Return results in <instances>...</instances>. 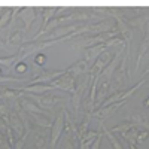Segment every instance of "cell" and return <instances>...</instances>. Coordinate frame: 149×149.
<instances>
[{
    "label": "cell",
    "instance_id": "obj_18",
    "mask_svg": "<svg viewBox=\"0 0 149 149\" xmlns=\"http://www.w3.org/2000/svg\"><path fill=\"white\" fill-rule=\"evenodd\" d=\"M148 137H149V131H148V130L140 128V130H139V133H137V143H143Z\"/></svg>",
    "mask_w": 149,
    "mask_h": 149
},
{
    "label": "cell",
    "instance_id": "obj_15",
    "mask_svg": "<svg viewBox=\"0 0 149 149\" xmlns=\"http://www.w3.org/2000/svg\"><path fill=\"white\" fill-rule=\"evenodd\" d=\"M22 36H24L22 30H14V31H10L9 36H8V43H15V45L19 43L22 40Z\"/></svg>",
    "mask_w": 149,
    "mask_h": 149
},
{
    "label": "cell",
    "instance_id": "obj_19",
    "mask_svg": "<svg viewBox=\"0 0 149 149\" xmlns=\"http://www.w3.org/2000/svg\"><path fill=\"white\" fill-rule=\"evenodd\" d=\"M45 61H46V57L43 54H36V57H34V64L36 66H43Z\"/></svg>",
    "mask_w": 149,
    "mask_h": 149
},
{
    "label": "cell",
    "instance_id": "obj_5",
    "mask_svg": "<svg viewBox=\"0 0 149 149\" xmlns=\"http://www.w3.org/2000/svg\"><path fill=\"white\" fill-rule=\"evenodd\" d=\"M72 74L69 73V70H66V73L63 74L61 78H58L55 82H52V86L55 90H61V91H69V93H73L74 86H76V82Z\"/></svg>",
    "mask_w": 149,
    "mask_h": 149
},
{
    "label": "cell",
    "instance_id": "obj_7",
    "mask_svg": "<svg viewBox=\"0 0 149 149\" xmlns=\"http://www.w3.org/2000/svg\"><path fill=\"white\" fill-rule=\"evenodd\" d=\"M9 127L12 128V131L18 136V139L24 134V131H26L24 124H22V121H21V118H19L17 110H12L10 113H9Z\"/></svg>",
    "mask_w": 149,
    "mask_h": 149
},
{
    "label": "cell",
    "instance_id": "obj_1",
    "mask_svg": "<svg viewBox=\"0 0 149 149\" xmlns=\"http://www.w3.org/2000/svg\"><path fill=\"white\" fill-rule=\"evenodd\" d=\"M91 84V78H86L85 81H81L76 84L74 90L72 93V106H73V112H74V116H76L78 110L81 107V103H82V97L85 94V91L88 90V85Z\"/></svg>",
    "mask_w": 149,
    "mask_h": 149
},
{
    "label": "cell",
    "instance_id": "obj_2",
    "mask_svg": "<svg viewBox=\"0 0 149 149\" xmlns=\"http://www.w3.org/2000/svg\"><path fill=\"white\" fill-rule=\"evenodd\" d=\"M63 133H64V110H60L51 128V149L57 148V143Z\"/></svg>",
    "mask_w": 149,
    "mask_h": 149
},
{
    "label": "cell",
    "instance_id": "obj_14",
    "mask_svg": "<svg viewBox=\"0 0 149 149\" xmlns=\"http://www.w3.org/2000/svg\"><path fill=\"white\" fill-rule=\"evenodd\" d=\"M139 130H140V127H134V128H131L130 131L124 133V134H122L124 140H127L128 145H137V133H139Z\"/></svg>",
    "mask_w": 149,
    "mask_h": 149
},
{
    "label": "cell",
    "instance_id": "obj_16",
    "mask_svg": "<svg viewBox=\"0 0 149 149\" xmlns=\"http://www.w3.org/2000/svg\"><path fill=\"white\" fill-rule=\"evenodd\" d=\"M10 21H12V9H8L5 14L0 17V29L6 27L8 24H10Z\"/></svg>",
    "mask_w": 149,
    "mask_h": 149
},
{
    "label": "cell",
    "instance_id": "obj_21",
    "mask_svg": "<svg viewBox=\"0 0 149 149\" xmlns=\"http://www.w3.org/2000/svg\"><path fill=\"white\" fill-rule=\"evenodd\" d=\"M29 67H27V64L26 63H24V61H19V63L15 66V70L18 72V73H22V72H26Z\"/></svg>",
    "mask_w": 149,
    "mask_h": 149
},
{
    "label": "cell",
    "instance_id": "obj_11",
    "mask_svg": "<svg viewBox=\"0 0 149 149\" xmlns=\"http://www.w3.org/2000/svg\"><path fill=\"white\" fill-rule=\"evenodd\" d=\"M48 131H39L34 134V149H46L48 146Z\"/></svg>",
    "mask_w": 149,
    "mask_h": 149
},
{
    "label": "cell",
    "instance_id": "obj_10",
    "mask_svg": "<svg viewBox=\"0 0 149 149\" xmlns=\"http://www.w3.org/2000/svg\"><path fill=\"white\" fill-rule=\"evenodd\" d=\"M67 70L73 78H78L79 74H85L86 72H90V67H88L85 60H81V61H78V63H74L72 67H69Z\"/></svg>",
    "mask_w": 149,
    "mask_h": 149
},
{
    "label": "cell",
    "instance_id": "obj_13",
    "mask_svg": "<svg viewBox=\"0 0 149 149\" xmlns=\"http://www.w3.org/2000/svg\"><path fill=\"white\" fill-rule=\"evenodd\" d=\"M102 128H103V134H106V136H107L109 143L112 145V148H113V149H124L122 143L119 142V139L116 137V136H115L113 133H110L107 128H104V127H103V122H102Z\"/></svg>",
    "mask_w": 149,
    "mask_h": 149
},
{
    "label": "cell",
    "instance_id": "obj_4",
    "mask_svg": "<svg viewBox=\"0 0 149 149\" xmlns=\"http://www.w3.org/2000/svg\"><path fill=\"white\" fill-rule=\"evenodd\" d=\"M125 103H127V102H118V103H113V104H110V106H106V107H98V109H95L93 113H91V116H94L95 119H98L100 122H103L104 119L110 118L119 107H122Z\"/></svg>",
    "mask_w": 149,
    "mask_h": 149
},
{
    "label": "cell",
    "instance_id": "obj_17",
    "mask_svg": "<svg viewBox=\"0 0 149 149\" xmlns=\"http://www.w3.org/2000/svg\"><path fill=\"white\" fill-rule=\"evenodd\" d=\"M30 131H31V128H26L24 134H22L21 137L17 140V143H15V148H14V149H22V148H24V145H26V140H27V137H29Z\"/></svg>",
    "mask_w": 149,
    "mask_h": 149
},
{
    "label": "cell",
    "instance_id": "obj_3",
    "mask_svg": "<svg viewBox=\"0 0 149 149\" xmlns=\"http://www.w3.org/2000/svg\"><path fill=\"white\" fill-rule=\"evenodd\" d=\"M27 97L31 98V100H34V103H36L37 106H39L40 109H43V110H46V112L52 110L54 106H55L58 102H61V98H60V97H57V95H51V94H48V95H45V94H42V95L27 94Z\"/></svg>",
    "mask_w": 149,
    "mask_h": 149
},
{
    "label": "cell",
    "instance_id": "obj_22",
    "mask_svg": "<svg viewBox=\"0 0 149 149\" xmlns=\"http://www.w3.org/2000/svg\"><path fill=\"white\" fill-rule=\"evenodd\" d=\"M145 106H148V107H149V97H148L146 100H145Z\"/></svg>",
    "mask_w": 149,
    "mask_h": 149
},
{
    "label": "cell",
    "instance_id": "obj_9",
    "mask_svg": "<svg viewBox=\"0 0 149 149\" xmlns=\"http://www.w3.org/2000/svg\"><path fill=\"white\" fill-rule=\"evenodd\" d=\"M49 90H55L52 84L51 85H45V84H36V85H27L24 88H19L18 91H26V93H31V94H36V95H42L43 93L49 91Z\"/></svg>",
    "mask_w": 149,
    "mask_h": 149
},
{
    "label": "cell",
    "instance_id": "obj_23",
    "mask_svg": "<svg viewBox=\"0 0 149 149\" xmlns=\"http://www.w3.org/2000/svg\"><path fill=\"white\" fill-rule=\"evenodd\" d=\"M128 148L130 149H137V146H136V145H128Z\"/></svg>",
    "mask_w": 149,
    "mask_h": 149
},
{
    "label": "cell",
    "instance_id": "obj_20",
    "mask_svg": "<svg viewBox=\"0 0 149 149\" xmlns=\"http://www.w3.org/2000/svg\"><path fill=\"white\" fill-rule=\"evenodd\" d=\"M103 136H104V134H103V131H102L100 134H98V137L93 142V145H91V148H90V149H100V145H102V139H103Z\"/></svg>",
    "mask_w": 149,
    "mask_h": 149
},
{
    "label": "cell",
    "instance_id": "obj_8",
    "mask_svg": "<svg viewBox=\"0 0 149 149\" xmlns=\"http://www.w3.org/2000/svg\"><path fill=\"white\" fill-rule=\"evenodd\" d=\"M19 106L22 107V110H26L29 115H45V116H48V115H49V112H46V110L40 109V107L37 106L34 102L29 100V98H24V100H21Z\"/></svg>",
    "mask_w": 149,
    "mask_h": 149
},
{
    "label": "cell",
    "instance_id": "obj_12",
    "mask_svg": "<svg viewBox=\"0 0 149 149\" xmlns=\"http://www.w3.org/2000/svg\"><path fill=\"white\" fill-rule=\"evenodd\" d=\"M136 125H134V124L131 122V121H124V122H121V124H118V125L116 127H113V128H110L109 131L110 133H118V134H124V133H127V131H130L131 128H134Z\"/></svg>",
    "mask_w": 149,
    "mask_h": 149
},
{
    "label": "cell",
    "instance_id": "obj_24",
    "mask_svg": "<svg viewBox=\"0 0 149 149\" xmlns=\"http://www.w3.org/2000/svg\"><path fill=\"white\" fill-rule=\"evenodd\" d=\"M0 149H6V148H5V146H3L2 143H0Z\"/></svg>",
    "mask_w": 149,
    "mask_h": 149
},
{
    "label": "cell",
    "instance_id": "obj_6",
    "mask_svg": "<svg viewBox=\"0 0 149 149\" xmlns=\"http://www.w3.org/2000/svg\"><path fill=\"white\" fill-rule=\"evenodd\" d=\"M106 45L102 43V45H95V46H91V48H86L85 49V61L86 64H88V67L91 69L94 66V63L97 61V58L100 57L104 51H106Z\"/></svg>",
    "mask_w": 149,
    "mask_h": 149
}]
</instances>
